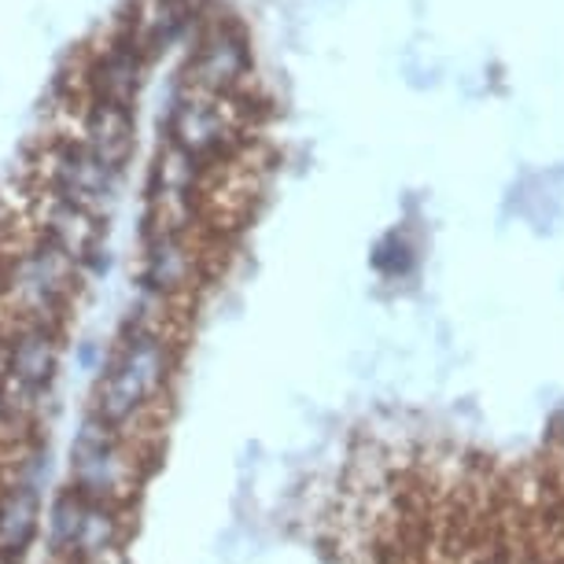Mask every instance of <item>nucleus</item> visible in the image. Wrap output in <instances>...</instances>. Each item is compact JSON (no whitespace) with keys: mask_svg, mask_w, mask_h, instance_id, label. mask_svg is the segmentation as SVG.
<instances>
[{"mask_svg":"<svg viewBox=\"0 0 564 564\" xmlns=\"http://www.w3.org/2000/svg\"><path fill=\"white\" fill-rule=\"evenodd\" d=\"M174 369L177 344L166 336V328L126 325L97 377L89 413L141 446V432L159 413V402L166 399Z\"/></svg>","mask_w":564,"mask_h":564,"instance_id":"obj_1","label":"nucleus"},{"mask_svg":"<svg viewBox=\"0 0 564 564\" xmlns=\"http://www.w3.org/2000/svg\"><path fill=\"white\" fill-rule=\"evenodd\" d=\"M144 446L126 440L122 432L108 429L100 417L85 413L70 443V491L89 502L126 506L141 487Z\"/></svg>","mask_w":564,"mask_h":564,"instance_id":"obj_2","label":"nucleus"},{"mask_svg":"<svg viewBox=\"0 0 564 564\" xmlns=\"http://www.w3.org/2000/svg\"><path fill=\"white\" fill-rule=\"evenodd\" d=\"M78 281L82 265L41 237L34 248L15 254L4 273V300L12 306V322L63 328V311L78 292Z\"/></svg>","mask_w":564,"mask_h":564,"instance_id":"obj_3","label":"nucleus"},{"mask_svg":"<svg viewBox=\"0 0 564 564\" xmlns=\"http://www.w3.org/2000/svg\"><path fill=\"white\" fill-rule=\"evenodd\" d=\"M48 188L52 196L70 199V204L100 215V207H108L115 199L119 174L104 166L82 141H67L48 152Z\"/></svg>","mask_w":564,"mask_h":564,"instance_id":"obj_4","label":"nucleus"},{"mask_svg":"<svg viewBox=\"0 0 564 564\" xmlns=\"http://www.w3.org/2000/svg\"><path fill=\"white\" fill-rule=\"evenodd\" d=\"M196 273H199V259L181 232H148L144 270H141V284L148 295L174 303L196 289Z\"/></svg>","mask_w":564,"mask_h":564,"instance_id":"obj_5","label":"nucleus"},{"mask_svg":"<svg viewBox=\"0 0 564 564\" xmlns=\"http://www.w3.org/2000/svg\"><path fill=\"white\" fill-rule=\"evenodd\" d=\"M232 137H237V126L221 108V100H181L170 115V144L199 159V163L226 152Z\"/></svg>","mask_w":564,"mask_h":564,"instance_id":"obj_6","label":"nucleus"},{"mask_svg":"<svg viewBox=\"0 0 564 564\" xmlns=\"http://www.w3.org/2000/svg\"><path fill=\"white\" fill-rule=\"evenodd\" d=\"M41 237L48 243H56V248L63 254H70L78 265H85L100 251L104 226H100L97 210L78 207V204H70V199H59L48 193V199L41 204Z\"/></svg>","mask_w":564,"mask_h":564,"instance_id":"obj_7","label":"nucleus"},{"mask_svg":"<svg viewBox=\"0 0 564 564\" xmlns=\"http://www.w3.org/2000/svg\"><path fill=\"white\" fill-rule=\"evenodd\" d=\"M82 144L100 159L104 166L122 174V166L133 155V115L130 108H115V104H100L85 115Z\"/></svg>","mask_w":564,"mask_h":564,"instance_id":"obj_8","label":"nucleus"},{"mask_svg":"<svg viewBox=\"0 0 564 564\" xmlns=\"http://www.w3.org/2000/svg\"><path fill=\"white\" fill-rule=\"evenodd\" d=\"M41 531V491L0 480V557L19 561Z\"/></svg>","mask_w":564,"mask_h":564,"instance_id":"obj_9","label":"nucleus"},{"mask_svg":"<svg viewBox=\"0 0 564 564\" xmlns=\"http://www.w3.org/2000/svg\"><path fill=\"white\" fill-rule=\"evenodd\" d=\"M122 539H126V506L89 502V498H85V513H82V528H78V542H74L70 564L122 550Z\"/></svg>","mask_w":564,"mask_h":564,"instance_id":"obj_10","label":"nucleus"},{"mask_svg":"<svg viewBox=\"0 0 564 564\" xmlns=\"http://www.w3.org/2000/svg\"><path fill=\"white\" fill-rule=\"evenodd\" d=\"M82 513H85V498L74 495L70 487L52 498V506L45 513V542L56 564H70L74 542H78V528H82Z\"/></svg>","mask_w":564,"mask_h":564,"instance_id":"obj_11","label":"nucleus"},{"mask_svg":"<svg viewBox=\"0 0 564 564\" xmlns=\"http://www.w3.org/2000/svg\"><path fill=\"white\" fill-rule=\"evenodd\" d=\"M243 63H248V56H243L240 41H215V45L199 48L196 56V85H204V89L210 93H221L229 89L232 82L243 74Z\"/></svg>","mask_w":564,"mask_h":564,"instance_id":"obj_12","label":"nucleus"},{"mask_svg":"<svg viewBox=\"0 0 564 564\" xmlns=\"http://www.w3.org/2000/svg\"><path fill=\"white\" fill-rule=\"evenodd\" d=\"M48 473H52V454L48 446L41 443H19L15 454H12V465H8V484H23V487H34V491H45L48 484Z\"/></svg>","mask_w":564,"mask_h":564,"instance_id":"obj_13","label":"nucleus"},{"mask_svg":"<svg viewBox=\"0 0 564 564\" xmlns=\"http://www.w3.org/2000/svg\"><path fill=\"white\" fill-rule=\"evenodd\" d=\"M82 564H130V561H126V550H111V553H100V557L82 561Z\"/></svg>","mask_w":564,"mask_h":564,"instance_id":"obj_14","label":"nucleus"},{"mask_svg":"<svg viewBox=\"0 0 564 564\" xmlns=\"http://www.w3.org/2000/svg\"><path fill=\"white\" fill-rule=\"evenodd\" d=\"M473 564H520V561H513V557H502V553H480Z\"/></svg>","mask_w":564,"mask_h":564,"instance_id":"obj_15","label":"nucleus"},{"mask_svg":"<svg viewBox=\"0 0 564 564\" xmlns=\"http://www.w3.org/2000/svg\"><path fill=\"white\" fill-rule=\"evenodd\" d=\"M0 564H19V561H12V557H0Z\"/></svg>","mask_w":564,"mask_h":564,"instance_id":"obj_16","label":"nucleus"},{"mask_svg":"<svg viewBox=\"0 0 564 564\" xmlns=\"http://www.w3.org/2000/svg\"><path fill=\"white\" fill-rule=\"evenodd\" d=\"M48 564H56V561H48Z\"/></svg>","mask_w":564,"mask_h":564,"instance_id":"obj_17","label":"nucleus"}]
</instances>
